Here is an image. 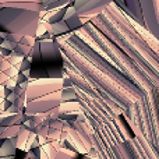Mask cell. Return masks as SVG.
Masks as SVG:
<instances>
[{
  "mask_svg": "<svg viewBox=\"0 0 159 159\" xmlns=\"http://www.w3.org/2000/svg\"><path fill=\"white\" fill-rule=\"evenodd\" d=\"M48 32L50 34L52 38H57L60 35L70 32L69 25L66 24V21H59V22H53V24H48Z\"/></svg>",
  "mask_w": 159,
  "mask_h": 159,
  "instance_id": "obj_10",
  "label": "cell"
},
{
  "mask_svg": "<svg viewBox=\"0 0 159 159\" xmlns=\"http://www.w3.org/2000/svg\"><path fill=\"white\" fill-rule=\"evenodd\" d=\"M82 159H89V158H87V157H85V155H84V158H82Z\"/></svg>",
  "mask_w": 159,
  "mask_h": 159,
  "instance_id": "obj_18",
  "label": "cell"
},
{
  "mask_svg": "<svg viewBox=\"0 0 159 159\" xmlns=\"http://www.w3.org/2000/svg\"><path fill=\"white\" fill-rule=\"evenodd\" d=\"M145 30L159 41V0H140Z\"/></svg>",
  "mask_w": 159,
  "mask_h": 159,
  "instance_id": "obj_7",
  "label": "cell"
},
{
  "mask_svg": "<svg viewBox=\"0 0 159 159\" xmlns=\"http://www.w3.org/2000/svg\"><path fill=\"white\" fill-rule=\"evenodd\" d=\"M41 11L4 6L0 8V32L35 38L38 34Z\"/></svg>",
  "mask_w": 159,
  "mask_h": 159,
  "instance_id": "obj_3",
  "label": "cell"
},
{
  "mask_svg": "<svg viewBox=\"0 0 159 159\" xmlns=\"http://www.w3.org/2000/svg\"><path fill=\"white\" fill-rule=\"evenodd\" d=\"M64 21L69 25L70 31H77L84 25V20L78 16L75 8L73 7L71 4L67 7V11H66V14H64Z\"/></svg>",
  "mask_w": 159,
  "mask_h": 159,
  "instance_id": "obj_9",
  "label": "cell"
},
{
  "mask_svg": "<svg viewBox=\"0 0 159 159\" xmlns=\"http://www.w3.org/2000/svg\"><path fill=\"white\" fill-rule=\"evenodd\" d=\"M60 103H61V89L27 102L24 106V113L25 115H42V113H46L49 110L57 107Z\"/></svg>",
  "mask_w": 159,
  "mask_h": 159,
  "instance_id": "obj_5",
  "label": "cell"
},
{
  "mask_svg": "<svg viewBox=\"0 0 159 159\" xmlns=\"http://www.w3.org/2000/svg\"><path fill=\"white\" fill-rule=\"evenodd\" d=\"M0 3H42V0H0Z\"/></svg>",
  "mask_w": 159,
  "mask_h": 159,
  "instance_id": "obj_16",
  "label": "cell"
},
{
  "mask_svg": "<svg viewBox=\"0 0 159 159\" xmlns=\"http://www.w3.org/2000/svg\"><path fill=\"white\" fill-rule=\"evenodd\" d=\"M24 159H30V158H27V157H25V158H24Z\"/></svg>",
  "mask_w": 159,
  "mask_h": 159,
  "instance_id": "obj_19",
  "label": "cell"
},
{
  "mask_svg": "<svg viewBox=\"0 0 159 159\" xmlns=\"http://www.w3.org/2000/svg\"><path fill=\"white\" fill-rule=\"evenodd\" d=\"M4 140H6V138L0 137V148H2V145H3V143H4Z\"/></svg>",
  "mask_w": 159,
  "mask_h": 159,
  "instance_id": "obj_17",
  "label": "cell"
},
{
  "mask_svg": "<svg viewBox=\"0 0 159 159\" xmlns=\"http://www.w3.org/2000/svg\"><path fill=\"white\" fill-rule=\"evenodd\" d=\"M63 55L64 74L121 115L138 138L147 159H159V107L126 74L85 43L75 32L55 38Z\"/></svg>",
  "mask_w": 159,
  "mask_h": 159,
  "instance_id": "obj_1",
  "label": "cell"
},
{
  "mask_svg": "<svg viewBox=\"0 0 159 159\" xmlns=\"http://www.w3.org/2000/svg\"><path fill=\"white\" fill-rule=\"evenodd\" d=\"M21 130V124H14V126H8L4 129V133H3L2 137L3 138H11V137H16L17 134L20 133Z\"/></svg>",
  "mask_w": 159,
  "mask_h": 159,
  "instance_id": "obj_15",
  "label": "cell"
},
{
  "mask_svg": "<svg viewBox=\"0 0 159 159\" xmlns=\"http://www.w3.org/2000/svg\"><path fill=\"white\" fill-rule=\"evenodd\" d=\"M115 0H73L71 6L75 8L77 14L84 20V24L93 17L102 14L110 3Z\"/></svg>",
  "mask_w": 159,
  "mask_h": 159,
  "instance_id": "obj_6",
  "label": "cell"
},
{
  "mask_svg": "<svg viewBox=\"0 0 159 159\" xmlns=\"http://www.w3.org/2000/svg\"><path fill=\"white\" fill-rule=\"evenodd\" d=\"M67 7H69V6H64V7L57 8L56 11H52L50 17H48V24H53V22L63 21V20H64V14H66V11H67Z\"/></svg>",
  "mask_w": 159,
  "mask_h": 159,
  "instance_id": "obj_14",
  "label": "cell"
},
{
  "mask_svg": "<svg viewBox=\"0 0 159 159\" xmlns=\"http://www.w3.org/2000/svg\"><path fill=\"white\" fill-rule=\"evenodd\" d=\"M73 32L145 91L159 107V41L145 28L113 2Z\"/></svg>",
  "mask_w": 159,
  "mask_h": 159,
  "instance_id": "obj_2",
  "label": "cell"
},
{
  "mask_svg": "<svg viewBox=\"0 0 159 159\" xmlns=\"http://www.w3.org/2000/svg\"><path fill=\"white\" fill-rule=\"evenodd\" d=\"M126 4L123 7H120L127 16L130 17L131 20H134L138 25L145 28L144 25V18H143V11H141V4H140V0H124Z\"/></svg>",
  "mask_w": 159,
  "mask_h": 159,
  "instance_id": "obj_8",
  "label": "cell"
},
{
  "mask_svg": "<svg viewBox=\"0 0 159 159\" xmlns=\"http://www.w3.org/2000/svg\"><path fill=\"white\" fill-rule=\"evenodd\" d=\"M69 101H77V91H75L74 85L61 88V102H69Z\"/></svg>",
  "mask_w": 159,
  "mask_h": 159,
  "instance_id": "obj_13",
  "label": "cell"
},
{
  "mask_svg": "<svg viewBox=\"0 0 159 159\" xmlns=\"http://www.w3.org/2000/svg\"><path fill=\"white\" fill-rule=\"evenodd\" d=\"M77 158H78V152L73 151L70 148H66V147H60V149L56 152L53 159H77Z\"/></svg>",
  "mask_w": 159,
  "mask_h": 159,
  "instance_id": "obj_12",
  "label": "cell"
},
{
  "mask_svg": "<svg viewBox=\"0 0 159 159\" xmlns=\"http://www.w3.org/2000/svg\"><path fill=\"white\" fill-rule=\"evenodd\" d=\"M61 88H63V78H38V81L27 84L25 99L27 102H30L39 96L48 95L55 91H60Z\"/></svg>",
  "mask_w": 159,
  "mask_h": 159,
  "instance_id": "obj_4",
  "label": "cell"
},
{
  "mask_svg": "<svg viewBox=\"0 0 159 159\" xmlns=\"http://www.w3.org/2000/svg\"><path fill=\"white\" fill-rule=\"evenodd\" d=\"M17 151H18V148H17V147L11 143L10 138H6L4 143H3V145H2V148H0V157H2V158L16 157Z\"/></svg>",
  "mask_w": 159,
  "mask_h": 159,
  "instance_id": "obj_11",
  "label": "cell"
}]
</instances>
